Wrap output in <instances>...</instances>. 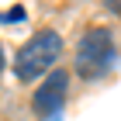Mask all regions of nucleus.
Returning a JSON list of instances; mask_svg holds the SVG:
<instances>
[{
	"mask_svg": "<svg viewBox=\"0 0 121 121\" xmlns=\"http://www.w3.org/2000/svg\"><path fill=\"white\" fill-rule=\"evenodd\" d=\"M0 69H4V48H0Z\"/></svg>",
	"mask_w": 121,
	"mask_h": 121,
	"instance_id": "obj_5",
	"label": "nucleus"
},
{
	"mask_svg": "<svg viewBox=\"0 0 121 121\" xmlns=\"http://www.w3.org/2000/svg\"><path fill=\"white\" fill-rule=\"evenodd\" d=\"M66 93H69V73L56 69V73L35 90V97H31L35 114L38 118H56V114L62 111V104H66Z\"/></svg>",
	"mask_w": 121,
	"mask_h": 121,
	"instance_id": "obj_3",
	"label": "nucleus"
},
{
	"mask_svg": "<svg viewBox=\"0 0 121 121\" xmlns=\"http://www.w3.org/2000/svg\"><path fill=\"white\" fill-rule=\"evenodd\" d=\"M107 7H111L114 14H121V0H107Z\"/></svg>",
	"mask_w": 121,
	"mask_h": 121,
	"instance_id": "obj_4",
	"label": "nucleus"
},
{
	"mask_svg": "<svg viewBox=\"0 0 121 121\" xmlns=\"http://www.w3.org/2000/svg\"><path fill=\"white\" fill-rule=\"evenodd\" d=\"M114 62V38L107 28H90L83 31L76 45V76L83 80H100Z\"/></svg>",
	"mask_w": 121,
	"mask_h": 121,
	"instance_id": "obj_2",
	"label": "nucleus"
},
{
	"mask_svg": "<svg viewBox=\"0 0 121 121\" xmlns=\"http://www.w3.org/2000/svg\"><path fill=\"white\" fill-rule=\"evenodd\" d=\"M62 56V38L56 31H38L31 42L17 48V59H14V73L17 80H38L48 66H56V59Z\"/></svg>",
	"mask_w": 121,
	"mask_h": 121,
	"instance_id": "obj_1",
	"label": "nucleus"
}]
</instances>
